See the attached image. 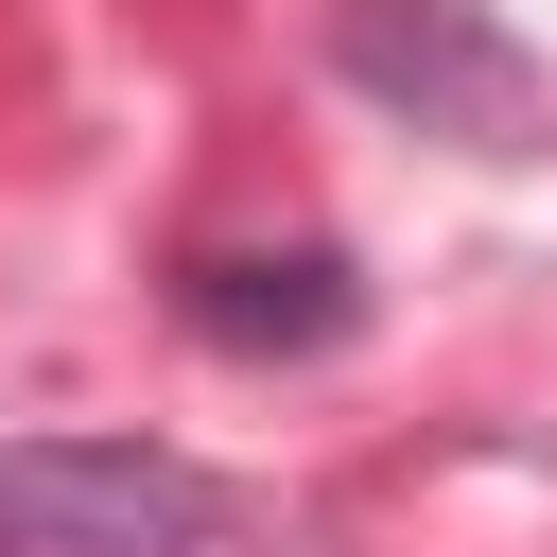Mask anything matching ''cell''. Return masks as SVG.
Returning <instances> with one entry per match:
<instances>
[{
	"mask_svg": "<svg viewBox=\"0 0 557 557\" xmlns=\"http://www.w3.org/2000/svg\"><path fill=\"white\" fill-rule=\"evenodd\" d=\"M244 487L157 435H17L0 453V557H226Z\"/></svg>",
	"mask_w": 557,
	"mask_h": 557,
	"instance_id": "cell-1",
	"label": "cell"
},
{
	"mask_svg": "<svg viewBox=\"0 0 557 557\" xmlns=\"http://www.w3.org/2000/svg\"><path fill=\"white\" fill-rule=\"evenodd\" d=\"M331 70L383 122H418V139H470V157L540 139V52L487 0H331Z\"/></svg>",
	"mask_w": 557,
	"mask_h": 557,
	"instance_id": "cell-2",
	"label": "cell"
},
{
	"mask_svg": "<svg viewBox=\"0 0 557 557\" xmlns=\"http://www.w3.org/2000/svg\"><path fill=\"white\" fill-rule=\"evenodd\" d=\"M174 331L226 348V366H313V348L366 331V261L331 226H296V244H191L174 261Z\"/></svg>",
	"mask_w": 557,
	"mask_h": 557,
	"instance_id": "cell-3",
	"label": "cell"
}]
</instances>
